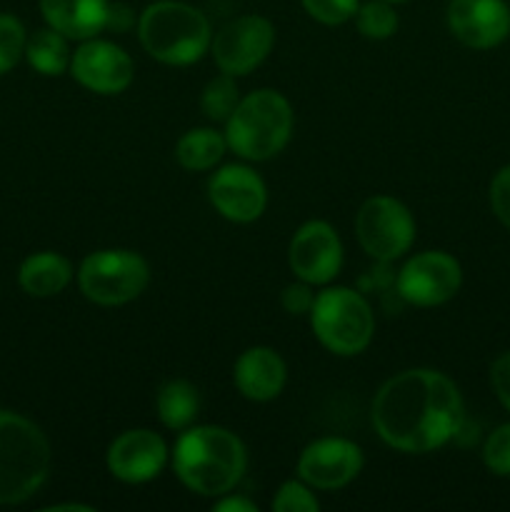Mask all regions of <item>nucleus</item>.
I'll use <instances>...</instances> for the list:
<instances>
[{
  "label": "nucleus",
  "instance_id": "obj_1",
  "mask_svg": "<svg viewBox=\"0 0 510 512\" xmlns=\"http://www.w3.org/2000/svg\"><path fill=\"white\" fill-rule=\"evenodd\" d=\"M373 425L385 445L423 455L448 445L465 420L458 385L440 370L413 368L393 375L373 398Z\"/></svg>",
  "mask_w": 510,
  "mask_h": 512
},
{
  "label": "nucleus",
  "instance_id": "obj_2",
  "mask_svg": "<svg viewBox=\"0 0 510 512\" xmlns=\"http://www.w3.org/2000/svg\"><path fill=\"white\" fill-rule=\"evenodd\" d=\"M248 450L243 440L220 425H190L173 448V470L180 483L203 498H220L243 480Z\"/></svg>",
  "mask_w": 510,
  "mask_h": 512
},
{
  "label": "nucleus",
  "instance_id": "obj_3",
  "mask_svg": "<svg viewBox=\"0 0 510 512\" xmlns=\"http://www.w3.org/2000/svg\"><path fill=\"white\" fill-rule=\"evenodd\" d=\"M295 115L288 98L278 90H255L240 98L238 108L225 120V140L238 158L263 163L283 153L293 135Z\"/></svg>",
  "mask_w": 510,
  "mask_h": 512
},
{
  "label": "nucleus",
  "instance_id": "obj_4",
  "mask_svg": "<svg viewBox=\"0 0 510 512\" xmlns=\"http://www.w3.org/2000/svg\"><path fill=\"white\" fill-rule=\"evenodd\" d=\"M138 38L150 58L165 65H193L210 50L213 30L195 5L155 0L140 13Z\"/></svg>",
  "mask_w": 510,
  "mask_h": 512
},
{
  "label": "nucleus",
  "instance_id": "obj_5",
  "mask_svg": "<svg viewBox=\"0 0 510 512\" xmlns=\"http://www.w3.org/2000/svg\"><path fill=\"white\" fill-rule=\"evenodd\" d=\"M50 473V443L25 415L0 410V505L33 498Z\"/></svg>",
  "mask_w": 510,
  "mask_h": 512
},
{
  "label": "nucleus",
  "instance_id": "obj_6",
  "mask_svg": "<svg viewBox=\"0 0 510 512\" xmlns=\"http://www.w3.org/2000/svg\"><path fill=\"white\" fill-rule=\"evenodd\" d=\"M315 338L340 358L360 355L370 345L375 333V315L363 293L345 285L325 288L315 295L308 313Z\"/></svg>",
  "mask_w": 510,
  "mask_h": 512
},
{
  "label": "nucleus",
  "instance_id": "obj_7",
  "mask_svg": "<svg viewBox=\"0 0 510 512\" xmlns=\"http://www.w3.org/2000/svg\"><path fill=\"white\" fill-rule=\"evenodd\" d=\"M150 283V265L135 250H95L80 263V293L95 305L115 308L140 298Z\"/></svg>",
  "mask_w": 510,
  "mask_h": 512
},
{
  "label": "nucleus",
  "instance_id": "obj_8",
  "mask_svg": "<svg viewBox=\"0 0 510 512\" xmlns=\"http://www.w3.org/2000/svg\"><path fill=\"white\" fill-rule=\"evenodd\" d=\"M355 235L370 258L378 263H393L413 245L415 220L400 200L373 195L355 213Z\"/></svg>",
  "mask_w": 510,
  "mask_h": 512
},
{
  "label": "nucleus",
  "instance_id": "obj_9",
  "mask_svg": "<svg viewBox=\"0 0 510 512\" xmlns=\"http://www.w3.org/2000/svg\"><path fill=\"white\" fill-rule=\"evenodd\" d=\"M463 285V268L458 260L443 250H425L413 255L400 268L395 290L400 300L415 308H435L458 295Z\"/></svg>",
  "mask_w": 510,
  "mask_h": 512
},
{
  "label": "nucleus",
  "instance_id": "obj_10",
  "mask_svg": "<svg viewBox=\"0 0 510 512\" xmlns=\"http://www.w3.org/2000/svg\"><path fill=\"white\" fill-rule=\"evenodd\" d=\"M275 45V28L265 15H240L225 23L210 40V55L220 73L248 75L263 63Z\"/></svg>",
  "mask_w": 510,
  "mask_h": 512
},
{
  "label": "nucleus",
  "instance_id": "obj_11",
  "mask_svg": "<svg viewBox=\"0 0 510 512\" xmlns=\"http://www.w3.org/2000/svg\"><path fill=\"white\" fill-rule=\"evenodd\" d=\"M288 265L303 283L328 285L343 268V243L325 220H308L295 230L288 245Z\"/></svg>",
  "mask_w": 510,
  "mask_h": 512
},
{
  "label": "nucleus",
  "instance_id": "obj_12",
  "mask_svg": "<svg viewBox=\"0 0 510 512\" xmlns=\"http://www.w3.org/2000/svg\"><path fill=\"white\" fill-rule=\"evenodd\" d=\"M70 75L90 93L118 95L133 83L135 65L120 45L110 43V40L88 38L73 53Z\"/></svg>",
  "mask_w": 510,
  "mask_h": 512
},
{
  "label": "nucleus",
  "instance_id": "obj_13",
  "mask_svg": "<svg viewBox=\"0 0 510 512\" xmlns=\"http://www.w3.org/2000/svg\"><path fill=\"white\" fill-rule=\"evenodd\" d=\"M210 205L230 223H253L265 213L268 188L248 165H223L208 180Z\"/></svg>",
  "mask_w": 510,
  "mask_h": 512
},
{
  "label": "nucleus",
  "instance_id": "obj_14",
  "mask_svg": "<svg viewBox=\"0 0 510 512\" xmlns=\"http://www.w3.org/2000/svg\"><path fill=\"white\" fill-rule=\"evenodd\" d=\"M363 470V450L348 438L313 440L298 458V478L313 490H340Z\"/></svg>",
  "mask_w": 510,
  "mask_h": 512
},
{
  "label": "nucleus",
  "instance_id": "obj_15",
  "mask_svg": "<svg viewBox=\"0 0 510 512\" xmlns=\"http://www.w3.org/2000/svg\"><path fill=\"white\" fill-rule=\"evenodd\" d=\"M168 445L158 433L148 428L125 430L110 443L105 465L120 483L143 485L158 478L168 465Z\"/></svg>",
  "mask_w": 510,
  "mask_h": 512
},
{
  "label": "nucleus",
  "instance_id": "obj_16",
  "mask_svg": "<svg viewBox=\"0 0 510 512\" xmlns=\"http://www.w3.org/2000/svg\"><path fill=\"white\" fill-rule=\"evenodd\" d=\"M445 20L455 40L473 50H490L510 35L505 0H450Z\"/></svg>",
  "mask_w": 510,
  "mask_h": 512
},
{
  "label": "nucleus",
  "instance_id": "obj_17",
  "mask_svg": "<svg viewBox=\"0 0 510 512\" xmlns=\"http://www.w3.org/2000/svg\"><path fill=\"white\" fill-rule=\"evenodd\" d=\"M285 380H288L285 360L268 345H253L243 350L233 365L235 388L253 403H268L278 398L285 388Z\"/></svg>",
  "mask_w": 510,
  "mask_h": 512
},
{
  "label": "nucleus",
  "instance_id": "obj_18",
  "mask_svg": "<svg viewBox=\"0 0 510 512\" xmlns=\"http://www.w3.org/2000/svg\"><path fill=\"white\" fill-rule=\"evenodd\" d=\"M40 13L48 28L83 43L108 28L110 0H40Z\"/></svg>",
  "mask_w": 510,
  "mask_h": 512
},
{
  "label": "nucleus",
  "instance_id": "obj_19",
  "mask_svg": "<svg viewBox=\"0 0 510 512\" xmlns=\"http://www.w3.org/2000/svg\"><path fill=\"white\" fill-rule=\"evenodd\" d=\"M73 280V265L65 255L43 250L23 260L18 270V283L30 298H53L60 295Z\"/></svg>",
  "mask_w": 510,
  "mask_h": 512
},
{
  "label": "nucleus",
  "instance_id": "obj_20",
  "mask_svg": "<svg viewBox=\"0 0 510 512\" xmlns=\"http://www.w3.org/2000/svg\"><path fill=\"white\" fill-rule=\"evenodd\" d=\"M160 423L173 433H183L195 425L200 413V393L188 380H168L155 395Z\"/></svg>",
  "mask_w": 510,
  "mask_h": 512
},
{
  "label": "nucleus",
  "instance_id": "obj_21",
  "mask_svg": "<svg viewBox=\"0 0 510 512\" xmlns=\"http://www.w3.org/2000/svg\"><path fill=\"white\" fill-rule=\"evenodd\" d=\"M228 150L225 133L215 128H193L180 135L175 143V160L190 173H203L215 168Z\"/></svg>",
  "mask_w": 510,
  "mask_h": 512
},
{
  "label": "nucleus",
  "instance_id": "obj_22",
  "mask_svg": "<svg viewBox=\"0 0 510 512\" xmlns=\"http://www.w3.org/2000/svg\"><path fill=\"white\" fill-rule=\"evenodd\" d=\"M25 60L35 73L45 78H58L68 73L73 53L68 48V38L53 28H43L33 33L25 43Z\"/></svg>",
  "mask_w": 510,
  "mask_h": 512
},
{
  "label": "nucleus",
  "instance_id": "obj_23",
  "mask_svg": "<svg viewBox=\"0 0 510 512\" xmlns=\"http://www.w3.org/2000/svg\"><path fill=\"white\" fill-rule=\"evenodd\" d=\"M238 103H240L238 83H235L233 75L228 73L210 80V83L203 88V95H200V108H203L205 118L213 120V123H225V120L233 115V110L238 108Z\"/></svg>",
  "mask_w": 510,
  "mask_h": 512
},
{
  "label": "nucleus",
  "instance_id": "obj_24",
  "mask_svg": "<svg viewBox=\"0 0 510 512\" xmlns=\"http://www.w3.org/2000/svg\"><path fill=\"white\" fill-rule=\"evenodd\" d=\"M398 23V13L388 0H368V3L358 5V13H355V28L368 40L393 38Z\"/></svg>",
  "mask_w": 510,
  "mask_h": 512
},
{
  "label": "nucleus",
  "instance_id": "obj_25",
  "mask_svg": "<svg viewBox=\"0 0 510 512\" xmlns=\"http://www.w3.org/2000/svg\"><path fill=\"white\" fill-rule=\"evenodd\" d=\"M25 43L28 35L23 23L15 15L0 13V75L10 73L20 63L25 55Z\"/></svg>",
  "mask_w": 510,
  "mask_h": 512
},
{
  "label": "nucleus",
  "instance_id": "obj_26",
  "mask_svg": "<svg viewBox=\"0 0 510 512\" xmlns=\"http://www.w3.org/2000/svg\"><path fill=\"white\" fill-rule=\"evenodd\" d=\"M270 508L273 512H318L320 500L315 498L313 488L303 480H285L275 493Z\"/></svg>",
  "mask_w": 510,
  "mask_h": 512
},
{
  "label": "nucleus",
  "instance_id": "obj_27",
  "mask_svg": "<svg viewBox=\"0 0 510 512\" xmlns=\"http://www.w3.org/2000/svg\"><path fill=\"white\" fill-rule=\"evenodd\" d=\"M483 463L490 473L510 478V423L498 425L483 445Z\"/></svg>",
  "mask_w": 510,
  "mask_h": 512
},
{
  "label": "nucleus",
  "instance_id": "obj_28",
  "mask_svg": "<svg viewBox=\"0 0 510 512\" xmlns=\"http://www.w3.org/2000/svg\"><path fill=\"white\" fill-rule=\"evenodd\" d=\"M360 0H303L305 13L323 25H343L355 18Z\"/></svg>",
  "mask_w": 510,
  "mask_h": 512
},
{
  "label": "nucleus",
  "instance_id": "obj_29",
  "mask_svg": "<svg viewBox=\"0 0 510 512\" xmlns=\"http://www.w3.org/2000/svg\"><path fill=\"white\" fill-rule=\"evenodd\" d=\"M490 208L495 218L510 228V165L500 168L490 183Z\"/></svg>",
  "mask_w": 510,
  "mask_h": 512
},
{
  "label": "nucleus",
  "instance_id": "obj_30",
  "mask_svg": "<svg viewBox=\"0 0 510 512\" xmlns=\"http://www.w3.org/2000/svg\"><path fill=\"white\" fill-rule=\"evenodd\" d=\"M313 285L303 283H290L283 288V295H280V303H283V310L290 315H308L310 308H313Z\"/></svg>",
  "mask_w": 510,
  "mask_h": 512
},
{
  "label": "nucleus",
  "instance_id": "obj_31",
  "mask_svg": "<svg viewBox=\"0 0 510 512\" xmlns=\"http://www.w3.org/2000/svg\"><path fill=\"white\" fill-rule=\"evenodd\" d=\"M490 385L495 390V398L510 413V353L500 355L493 363V368H490Z\"/></svg>",
  "mask_w": 510,
  "mask_h": 512
},
{
  "label": "nucleus",
  "instance_id": "obj_32",
  "mask_svg": "<svg viewBox=\"0 0 510 512\" xmlns=\"http://www.w3.org/2000/svg\"><path fill=\"white\" fill-rule=\"evenodd\" d=\"M213 512H258V505L245 495L225 493L213 503Z\"/></svg>",
  "mask_w": 510,
  "mask_h": 512
},
{
  "label": "nucleus",
  "instance_id": "obj_33",
  "mask_svg": "<svg viewBox=\"0 0 510 512\" xmlns=\"http://www.w3.org/2000/svg\"><path fill=\"white\" fill-rule=\"evenodd\" d=\"M50 512H60V510H80V512H90L93 508L90 505H80V503H63V505H50Z\"/></svg>",
  "mask_w": 510,
  "mask_h": 512
},
{
  "label": "nucleus",
  "instance_id": "obj_34",
  "mask_svg": "<svg viewBox=\"0 0 510 512\" xmlns=\"http://www.w3.org/2000/svg\"><path fill=\"white\" fill-rule=\"evenodd\" d=\"M388 3H405V0H388Z\"/></svg>",
  "mask_w": 510,
  "mask_h": 512
}]
</instances>
